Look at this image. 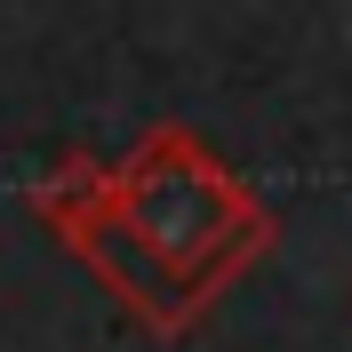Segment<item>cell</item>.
Masks as SVG:
<instances>
[{
	"instance_id": "6da1fadb",
	"label": "cell",
	"mask_w": 352,
	"mask_h": 352,
	"mask_svg": "<svg viewBox=\"0 0 352 352\" xmlns=\"http://www.w3.org/2000/svg\"><path fill=\"white\" fill-rule=\"evenodd\" d=\"M24 208L160 344L192 336L280 232L272 208L176 120L144 129L136 153L112 168L96 153H65L24 192Z\"/></svg>"
}]
</instances>
